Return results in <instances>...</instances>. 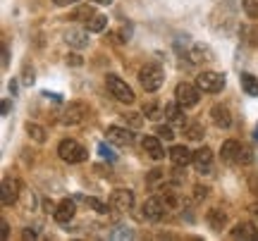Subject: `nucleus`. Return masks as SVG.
Returning <instances> with one entry per match:
<instances>
[{"instance_id": "nucleus-12", "label": "nucleus", "mask_w": 258, "mask_h": 241, "mask_svg": "<svg viewBox=\"0 0 258 241\" xmlns=\"http://www.w3.org/2000/svg\"><path fill=\"white\" fill-rule=\"evenodd\" d=\"M17 198H19V182H17V179H10V177H5V179H3V194H0L3 205L17 203Z\"/></svg>"}, {"instance_id": "nucleus-27", "label": "nucleus", "mask_w": 258, "mask_h": 241, "mask_svg": "<svg viewBox=\"0 0 258 241\" xmlns=\"http://www.w3.org/2000/svg\"><path fill=\"white\" fill-rule=\"evenodd\" d=\"M108 27V17H103V15H93L91 19H89V31H103V29Z\"/></svg>"}, {"instance_id": "nucleus-20", "label": "nucleus", "mask_w": 258, "mask_h": 241, "mask_svg": "<svg viewBox=\"0 0 258 241\" xmlns=\"http://www.w3.org/2000/svg\"><path fill=\"white\" fill-rule=\"evenodd\" d=\"M206 220H208V227H211V229L220 232V229H225V224H227V215L222 213L220 208H211L208 215H206Z\"/></svg>"}, {"instance_id": "nucleus-15", "label": "nucleus", "mask_w": 258, "mask_h": 241, "mask_svg": "<svg viewBox=\"0 0 258 241\" xmlns=\"http://www.w3.org/2000/svg\"><path fill=\"white\" fill-rule=\"evenodd\" d=\"M232 239H244V241H256L258 229L253 222H237L232 229Z\"/></svg>"}, {"instance_id": "nucleus-38", "label": "nucleus", "mask_w": 258, "mask_h": 241, "mask_svg": "<svg viewBox=\"0 0 258 241\" xmlns=\"http://www.w3.org/2000/svg\"><path fill=\"white\" fill-rule=\"evenodd\" d=\"M55 5H60V8H64V5H74V3H79V0H53Z\"/></svg>"}, {"instance_id": "nucleus-28", "label": "nucleus", "mask_w": 258, "mask_h": 241, "mask_svg": "<svg viewBox=\"0 0 258 241\" xmlns=\"http://www.w3.org/2000/svg\"><path fill=\"white\" fill-rule=\"evenodd\" d=\"M134 236V232L129 229V227H124V224H120V227H115L110 232V239H132Z\"/></svg>"}, {"instance_id": "nucleus-37", "label": "nucleus", "mask_w": 258, "mask_h": 241, "mask_svg": "<svg viewBox=\"0 0 258 241\" xmlns=\"http://www.w3.org/2000/svg\"><path fill=\"white\" fill-rule=\"evenodd\" d=\"M249 186H251V191H253V194H258V177L256 175L249 179Z\"/></svg>"}, {"instance_id": "nucleus-1", "label": "nucleus", "mask_w": 258, "mask_h": 241, "mask_svg": "<svg viewBox=\"0 0 258 241\" xmlns=\"http://www.w3.org/2000/svg\"><path fill=\"white\" fill-rule=\"evenodd\" d=\"M57 155H60V160L70 163V165L84 163V160L89 158L86 148H84L79 141H74V139H62L60 141V143H57Z\"/></svg>"}, {"instance_id": "nucleus-17", "label": "nucleus", "mask_w": 258, "mask_h": 241, "mask_svg": "<svg viewBox=\"0 0 258 241\" xmlns=\"http://www.w3.org/2000/svg\"><path fill=\"white\" fill-rule=\"evenodd\" d=\"M241 148H244V146H241L239 141H234V139L225 141V143H222V148H220L222 160H225V163H239Z\"/></svg>"}, {"instance_id": "nucleus-41", "label": "nucleus", "mask_w": 258, "mask_h": 241, "mask_svg": "<svg viewBox=\"0 0 258 241\" xmlns=\"http://www.w3.org/2000/svg\"><path fill=\"white\" fill-rule=\"evenodd\" d=\"M22 239H36V232H31V229H24V232H22Z\"/></svg>"}, {"instance_id": "nucleus-44", "label": "nucleus", "mask_w": 258, "mask_h": 241, "mask_svg": "<svg viewBox=\"0 0 258 241\" xmlns=\"http://www.w3.org/2000/svg\"><path fill=\"white\" fill-rule=\"evenodd\" d=\"M98 3H101V5H110L112 0H98Z\"/></svg>"}, {"instance_id": "nucleus-43", "label": "nucleus", "mask_w": 258, "mask_h": 241, "mask_svg": "<svg viewBox=\"0 0 258 241\" xmlns=\"http://www.w3.org/2000/svg\"><path fill=\"white\" fill-rule=\"evenodd\" d=\"M251 213H253V217H256V220H258V203H253V205H251Z\"/></svg>"}, {"instance_id": "nucleus-6", "label": "nucleus", "mask_w": 258, "mask_h": 241, "mask_svg": "<svg viewBox=\"0 0 258 241\" xmlns=\"http://www.w3.org/2000/svg\"><path fill=\"white\" fill-rule=\"evenodd\" d=\"M86 115H89V108H86L84 103L74 101V103H70V105L64 108L60 122H62V124H67V127H74V124H82V122L86 120Z\"/></svg>"}, {"instance_id": "nucleus-4", "label": "nucleus", "mask_w": 258, "mask_h": 241, "mask_svg": "<svg viewBox=\"0 0 258 241\" xmlns=\"http://www.w3.org/2000/svg\"><path fill=\"white\" fill-rule=\"evenodd\" d=\"M105 86H108V91L122 103H134V91H132V86L127 82H122L120 76L115 74H108L105 76Z\"/></svg>"}, {"instance_id": "nucleus-11", "label": "nucleus", "mask_w": 258, "mask_h": 241, "mask_svg": "<svg viewBox=\"0 0 258 241\" xmlns=\"http://www.w3.org/2000/svg\"><path fill=\"white\" fill-rule=\"evenodd\" d=\"M74 198H64V201H60L55 208V213H53V217H55V222L60 224H67L70 220L74 217V213H77V208H74Z\"/></svg>"}, {"instance_id": "nucleus-16", "label": "nucleus", "mask_w": 258, "mask_h": 241, "mask_svg": "<svg viewBox=\"0 0 258 241\" xmlns=\"http://www.w3.org/2000/svg\"><path fill=\"white\" fill-rule=\"evenodd\" d=\"M170 160H172L175 167H186L194 160V153L186 146H172L170 148Z\"/></svg>"}, {"instance_id": "nucleus-8", "label": "nucleus", "mask_w": 258, "mask_h": 241, "mask_svg": "<svg viewBox=\"0 0 258 241\" xmlns=\"http://www.w3.org/2000/svg\"><path fill=\"white\" fill-rule=\"evenodd\" d=\"M194 167H196V172H201V175H211L213 170V150L208 146H203V148L194 150Z\"/></svg>"}, {"instance_id": "nucleus-3", "label": "nucleus", "mask_w": 258, "mask_h": 241, "mask_svg": "<svg viewBox=\"0 0 258 241\" xmlns=\"http://www.w3.org/2000/svg\"><path fill=\"white\" fill-rule=\"evenodd\" d=\"M175 98H177V103H179L182 108H194V105H199V101H201V89L182 82V84H177Z\"/></svg>"}, {"instance_id": "nucleus-32", "label": "nucleus", "mask_w": 258, "mask_h": 241, "mask_svg": "<svg viewBox=\"0 0 258 241\" xmlns=\"http://www.w3.org/2000/svg\"><path fill=\"white\" fill-rule=\"evenodd\" d=\"M203 134H206V131H203L201 124H189V127H186V136H189V139H203Z\"/></svg>"}, {"instance_id": "nucleus-25", "label": "nucleus", "mask_w": 258, "mask_h": 241, "mask_svg": "<svg viewBox=\"0 0 258 241\" xmlns=\"http://www.w3.org/2000/svg\"><path fill=\"white\" fill-rule=\"evenodd\" d=\"M189 55H191V62H208V60H213V53L208 46H196Z\"/></svg>"}, {"instance_id": "nucleus-21", "label": "nucleus", "mask_w": 258, "mask_h": 241, "mask_svg": "<svg viewBox=\"0 0 258 241\" xmlns=\"http://www.w3.org/2000/svg\"><path fill=\"white\" fill-rule=\"evenodd\" d=\"M64 41H67V43H70L72 48H86V46H89V31H82V29H72V31H67Z\"/></svg>"}, {"instance_id": "nucleus-33", "label": "nucleus", "mask_w": 258, "mask_h": 241, "mask_svg": "<svg viewBox=\"0 0 258 241\" xmlns=\"http://www.w3.org/2000/svg\"><path fill=\"white\" fill-rule=\"evenodd\" d=\"M156 134L160 136V139H165V141L175 139V131H172V127H165V124H160V127L156 129Z\"/></svg>"}, {"instance_id": "nucleus-35", "label": "nucleus", "mask_w": 258, "mask_h": 241, "mask_svg": "<svg viewBox=\"0 0 258 241\" xmlns=\"http://www.w3.org/2000/svg\"><path fill=\"white\" fill-rule=\"evenodd\" d=\"M251 160H253V155H251V150L244 146L239 153V165H251Z\"/></svg>"}, {"instance_id": "nucleus-40", "label": "nucleus", "mask_w": 258, "mask_h": 241, "mask_svg": "<svg viewBox=\"0 0 258 241\" xmlns=\"http://www.w3.org/2000/svg\"><path fill=\"white\" fill-rule=\"evenodd\" d=\"M0 227H3V239H8V236H10V227H8V222L3 220V222H0Z\"/></svg>"}, {"instance_id": "nucleus-18", "label": "nucleus", "mask_w": 258, "mask_h": 241, "mask_svg": "<svg viewBox=\"0 0 258 241\" xmlns=\"http://www.w3.org/2000/svg\"><path fill=\"white\" fill-rule=\"evenodd\" d=\"M184 110H186V108H182L179 103H167V105H165V117H167V122H170V124H182V127H184V124H186Z\"/></svg>"}, {"instance_id": "nucleus-24", "label": "nucleus", "mask_w": 258, "mask_h": 241, "mask_svg": "<svg viewBox=\"0 0 258 241\" xmlns=\"http://www.w3.org/2000/svg\"><path fill=\"white\" fill-rule=\"evenodd\" d=\"M27 134L36 141V143H46V139H48L46 129H43L41 124H36V122H29V124H27Z\"/></svg>"}, {"instance_id": "nucleus-30", "label": "nucleus", "mask_w": 258, "mask_h": 241, "mask_svg": "<svg viewBox=\"0 0 258 241\" xmlns=\"http://www.w3.org/2000/svg\"><path fill=\"white\" fill-rule=\"evenodd\" d=\"M98 153H101V158H105V160H117V155H115V150L110 148V146H108V143H105V141H103V143H98Z\"/></svg>"}, {"instance_id": "nucleus-45", "label": "nucleus", "mask_w": 258, "mask_h": 241, "mask_svg": "<svg viewBox=\"0 0 258 241\" xmlns=\"http://www.w3.org/2000/svg\"><path fill=\"white\" fill-rule=\"evenodd\" d=\"M256 141H258V127H256Z\"/></svg>"}, {"instance_id": "nucleus-34", "label": "nucleus", "mask_w": 258, "mask_h": 241, "mask_svg": "<svg viewBox=\"0 0 258 241\" xmlns=\"http://www.w3.org/2000/svg\"><path fill=\"white\" fill-rule=\"evenodd\" d=\"M208 191H211V189H208V186H201V184H196V186H194V198H196V201H199V203H201L203 198H206V196H208Z\"/></svg>"}, {"instance_id": "nucleus-13", "label": "nucleus", "mask_w": 258, "mask_h": 241, "mask_svg": "<svg viewBox=\"0 0 258 241\" xmlns=\"http://www.w3.org/2000/svg\"><path fill=\"white\" fill-rule=\"evenodd\" d=\"M211 120H213V124H215L218 129H230L232 127V115H230V110H227L225 105H213Z\"/></svg>"}, {"instance_id": "nucleus-5", "label": "nucleus", "mask_w": 258, "mask_h": 241, "mask_svg": "<svg viewBox=\"0 0 258 241\" xmlns=\"http://www.w3.org/2000/svg\"><path fill=\"white\" fill-rule=\"evenodd\" d=\"M196 86L206 93H220L225 89V76L218 72H201L196 76Z\"/></svg>"}, {"instance_id": "nucleus-42", "label": "nucleus", "mask_w": 258, "mask_h": 241, "mask_svg": "<svg viewBox=\"0 0 258 241\" xmlns=\"http://www.w3.org/2000/svg\"><path fill=\"white\" fill-rule=\"evenodd\" d=\"M8 112H10V101H5L3 103V115H8Z\"/></svg>"}, {"instance_id": "nucleus-23", "label": "nucleus", "mask_w": 258, "mask_h": 241, "mask_svg": "<svg viewBox=\"0 0 258 241\" xmlns=\"http://www.w3.org/2000/svg\"><path fill=\"white\" fill-rule=\"evenodd\" d=\"M239 82H241V89L249 93V96H258V79L253 74L244 72V74L239 76Z\"/></svg>"}, {"instance_id": "nucleus-39", "label": "nucleus", "mask_w": 258, "mask_h": 241, "mask_svg": "<svg viewBox=\"0 0 258 241\" xmlns=\"http://www.w3.org/2000/svg\"><path fill=\"white\" fill-rule=\"evenodd\" d=\"M67 62H72V65H82V57L79 55H67Z\"/></svg>"}, {"instance_id": "nucleus-7", "label": "nucleus", "mask_w": 258, "mask_h": 241, "mask_svg": "<svg viewBox=\"0 0 258 241\" xmlns=\"http://www.w3.org/2000/svg\"><path fill=\"white\" fill-rule=\"evenodd\" d=\"M141 210H144V217H146V220H151V222H160L167 213V205L160 201V196H153V198H148L146 203H144Z\"/></svg>"}, {"instance_id": "nucleus-29", "label": "nucleus", "mask_w": 258, "mask_h": 241, "mask_svg": "<svg viewBox=\"0 0 258 241\" xmlns=\"http://www.w3.org/2000/svg\"><path fill=\"white\" fill-rule=\"evenodd\" d=\"M241 5H244V12L249 17H253V19L258 17V0H241Z\"/></svg>"}, {"instance_id": "nucleus-31", "label": "nucleus", "mask_w": 258, "mask_h": 241, "mask_svg": "<svg viewBox=\"0 0 258 241\" xmlns=\"http://www.w3.org/2000/svg\"><path fill=\"white\" fill-rule=\"evenodd\" d=\"M93 17V8L91 5H84L77 12H72V19H91Z\"/></svg>"}, {"instance_id": "nucleus-9", "label": "nucleus", "mask_w": 258, "mask_h": 241, "mask_svg": "<svg viewBox=\"0 0 258 241\" xmlns=\"http://www.w3.org/2000/svg\"><path fill=\"white\" fill-rule=\"evenodd\" d=\"M105 139L115 143V146H132L134 143V134L127 127H108L105 129Z\"/></svg>"}, {"instance_id": "nucleus-36", "label": "nucleus", "mask_w": 258, "mask_h": 241, "mask_svg": "<svg viewBox=\"0 0 258 241\" xmlns=\"http://www.w3.org/2000/svg\"><path fill=\"white\" fill-rule=\"evenodd\" d=\"M10 65V50L8 46H3V67H8Z\"/></svg>"}, {"instance_id": "nucleus-26", "label": "nucleus", "mask_w": 258, "mask_h": 241, "mask_svg": "<svg viewBox=\"0 0 258 241\" xmlns=\"http://www.w3.org/2000/svg\"><path fill=\"white\" fill-rule=\"evenodd\" d=\"M122 120H124V124L139 129V127L144 124V112H124V115H122Z\"/></svg>"}, {"instance_id": "nucleus-22", "label": "nucleus", "mask_w": 258, "mask_h": 241, "mask_svg": "<svg viewBox=\"0 0 258 241\" xmlns=\"http://www.w3.org/2000/svg\"><path fill=\"white\" fill-rule=\"evenodd\" d=\"M144 115H146L148 120H158V117L165 115V108L158 101H148V103H144Z\"/></svg>"}, {"instance_id": "nucleus-19", "label": "nucleus", "mask_w": 258, "mask_h": 241, "mask_svg": "<svg viewBox=\"0 0 258 241\" xmlns=\"http://www.w3.org/2000/svg\"><path fill=\"white\" fill-rule=\"evenodd\" d=\"M74 201H79V203H84V205H89L91 210H96L98 215H105L108 210H110L112 205L110 203H103V201H98V198H93V196H74Z\"/></svg>"}, {"instance_id": "nucleus-10", "label": "nucleus", "mask_w": 258, "mask_h": 241, "mask_svg": "<svg viewBox=\"0 0 258 241\" xmlns=\"http://www.w3.org/2000/svg\"><path fill=\"white\" fill-rule=\"evenodd\" d=\"M110 205L115 210H132V205H134V191L132 189H115L110 196Z\"/></svg>"}, {"instance_id": "nucleus-14", "label": "nucleus", "mask_w": 258, "mask_h": 241, "mask_svg": "<svg viewBox=\"0 0 258 241\" xmlns=\"http://www.w3.org/2000/svg\"><path fill=\"white\" fill-rule=\"evenodd\" d=\"M141 148L146 150L153 160L165 158V148H163V143H160V136H144V141H141Z\"/></svg>"}, {"instance_id": "nucleus-2", "label": "nucleus", "mask_w": 258, "mask_h": 241, "mask_svg": "<svg viewBox=\"0 0 258 241\" xmlns=\"http://www.w3.org/2000/svg\"><path fill=\"white\" fill-rule=\"evenodd\" d=\"M163 82H165V72H163L160 65H146L139 69V84H141L148 93L158 91V89L163 86Z\"/></svg>"}]
</instances>
